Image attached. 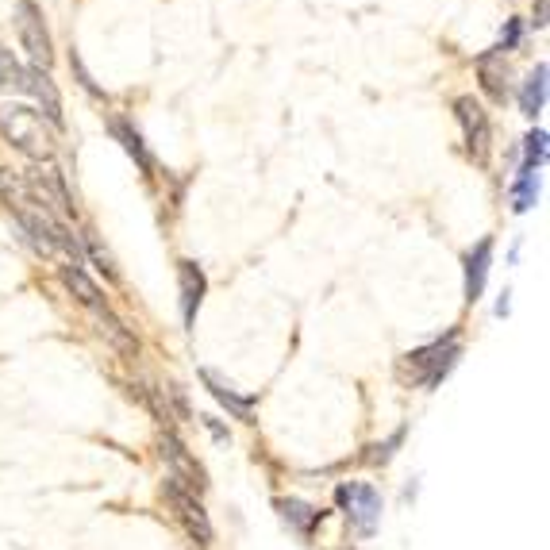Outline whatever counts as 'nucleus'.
I'll return each instance as SVG.
<instances>
[{
  "label": "nucleus",
  "mask_w": 550,
  "mask_h": 550,
  "mask_svg": "<svg viewBox=\"0 0 550 550\" xmlns=\"http://www.w3.org/2000/svg\"><path fill=\"white\" fill-rule=\"evenodd\" d=\"M0 135H4L12 147L31 154V158H47L50 143H54L47 124H43V116H39L31 104H4V108H0Z\"/></svg>",
  "instance_id": "1"
},
{
  "label": "nucleus",
  "mask_w": 550,
  "mask_h": 550,
  "mask_svg": "<svg viewBox=\"0 0 550 550\" xmlns=\"http://www.w3.org/2000/svg\"><path fill=\"white\" fill-rule=\"evenodd\" d=\"M458 331H450L447 339H439V343H431V347H420L412 350V354H404V370L412 374V381H420L427 389H435L443 377L454 370V362H458Z\"/></svg>",
  "instance_id": "2"
},
{
  "label": "nucleus",
  "mask_w": 550,
  "mask_h": 550,
  "mask_svg": "<svg viewBox=\"0 0 550 550\" xmlns=\"http://www.w3.org/2000/svg\"><path fill=\"white\" fill-rule=\"evenodd\" d=\"M335 500L343 504V512H347V520L354 524L358 535H374L377 524H381V493H377L374 485H366V481H343V485L335 489Z\"/></svg>",
  "instance_id": "3"
},
{
  "label": "nucleus",
  "mask_w": 550,
  "mask_h": 550,
  "mask_svg": "<svg viewBox=\"0 0 550 550\" xmlns=\"http://www.w3.org/2000/svg\"><path fill=\"white\" fill-rule=\"evenodd\" d=\"M16 27H20V43H24L27 58L35 70H47L54 62V47H50V31L43 24V12L35 0H20V12H16Z\"/></svg>",
  "instance_id": "4"
},
{
  "label": "nucleus",
  "mask_w": 550,
  "mask_h": 550,
  "mask_svg": "<svg viewBox=\"0 0 550 550\" xmlns=\"http://www.w3.org/2000/svg\"><path fill=\"white\" fill-rule=\"evenodd\" d=\"M162 458H166V466H170V481L181 485L185 493H193V497H197L200 489L208 485V481H204V470H200V462L189 454V450L181 447V439L166 435V439H162Z\"/></svg>",
  "instance_id": "5"
},
{
  "label": "nucleus",
  "mask_w": 550,
  "mask_h": 550,
  "mask_svg": "<svg viewBox=\"0 0 550 550\" xmlns=\"http://www.w3.org/2000/svg\"><path fill=\"white\" fill-rule=\"evenodd\" d=\"M454 116H458L462 135H466V150L481 162V158L489 154V116L481 112V104H477L474 97L454 100Z\"/></svg>",
  "instance_id": "6"
},
{
  "label": "nucleus",
  "mask_w": 550,
  "mask_h": 550,
  "mask_svg": "<svg viewBox=\"0 0 550 550\" xmlns=\"http://www.w3.org/2000/svg\"><path fill=\"white\" fill-rule=\"evenodd\" d=\"M166 497L174 500L177 516H181V524H185V531L197 539L200 547H208L212 543V524H208V512L200 508V500L193 497V493H185L181 485H174V481H166Z\"/></svg>",
  "instance_id": "7"
},
{
  "label": "nucleus",
  "mask_w": 550,
  "mask_h": 550,
  "mask_svg": "<svg viewBox=\"0 0 550 550\" xmlns=\"http://www.w3.org/2000/svg\"><path fill=\"white\" fill-rule=\"evenodd\" d=\"M177 285H181V324L193 327L197 324L200 300L208 293V277L197 262H177Z\"/></svg>",
  "instance_id": "8"
},
{
  "label": "nucleus",
  "mask_w": 550,
  "mask_h": 550,
  "mask_svg": "<svg viewBox=\"0 0 550 550\" xmlns=\"http://www.w3.org/2000/svg\"><path fill=\"white\" fill-rule=\"evenodd\" d=\"M200 381L208 385V393L220 400V404H227V412L235 416V420H247L250 424V416H254V404H258V397H250V393H239L231 381H224V377L216 374V370H200Z\"/></svg>",
  "instance_id": "9"
},
{
  "label": "nucleus",
  "mask_w": 550,
  "mask_h": 550,
  "mask_svg": "<svg viewBox=\"0 0 550 550\" xmlns=\"http://www.w3.org/2000/svg\"><path fill=\"white\" fill-rule=\"evenodd\" d=\"M277 512H281V520L297 531L300 539H308L316 527L324 524V508H316V504H308V500H297V497H281L277 500Z\"/></svg>",
  "instance_id": "10"
},
{
  "label": "nucleus",
  "mask_w": 550,
  "mask_h": 550,
  "mask_svg": "<svg viewBox=\"0 0 550 550\" xmlns=\"http://www.w3.org/2000/svg\"><path fill=\"white\" fill-rule=\"evenodd\" d=\"M24 93H31V97L39 100V116H47L50 127H62V100H58V89H54V81L47 77V70H27V85Z\"/></svg>",
  "instance_id": "11"
},
{
  "label": "nucleus",
  "mask_w": 550,
  "mask_h": 550,
  "mask_svg": "<svg viewBox=\"0 0 550 550\" xmlns=\"http://www.w3.org/2000/svg\"><path fill=\"white\" fill-rule=\"evenodd\" d=\"M489 266H493V239H481V243L466 254V300H470V304L485 293Z\"/></svg>",
  "instance_id": "12"
},
{
  "label": "nucleus",
  "mask_w": 550,
  "mask_h": 550,
  "mask_svg": "<svg viewBox=\"0 0 550 550\" xmlns=\"http://www.w3.org/2000/svg\"><path fill=\"white\" fill-rule=\"evenodd\" d=\"M62 281H66V289L74 293L85 308H93L97 316H108V304H104V297H100V289L89 281V274H85V266H62Z\"/></svg>",
  "instance_id": "13"
},
{
  "label": "nucleus",
  "mask_w": 550,
  "mask_h": 550,
  "mask_svg": "<svg viewBox=\"0 0 550 550\" xmlns=\"http://www.w3.org/2000/svg\"><path fill=\"white\" fill-rule=\"evenodd\" d=\"M547 108V62H539L531 74H527V81H524V89H520V112L524 116H539Z\"/></svg>",
  "instance_id": "14"
},
{
  "label": "nucleus",
  "mask_w": 550,
  "mask_h": 550,
  "mask_svg": "<svg viewBox=\"0 0 550 550\" xmlns=\"http://www.w3.org/2000/svg\"><path fill=\"white\" fill-rule=\"evenodd\" d=\"M108 127H112V135L124 143L127 154L139 162V170H143V174H150V170H154V158H150V150H147V143H143V135L127 124V120H120V116H116V120H112Z\"/></svg>",
  "instance_id": "15"
},
{
  "label": "nucleus",
  "mask_w": 550,
  "mask_h": 550,
  "mask_svg": "<svg viewBox=\"0 0 550 550\" xmlns=\"http://www.w3.org/2000/svg\"><path fill=\"white\" fill-rule=\"evenodd\" d=\"M500 50H489V54H481V62H477V70H481V85H485V93L493 100H504V66H500Z\"/></svg>",
  "instance_id": "16"
},
{
  "label": "nucleus",
  "mask_w": 550,
  "mask_h": 550,
  "mask_svg": "<svg viewBox=\"0 0 550 550\" xmlns=\"http://www.w3.org/2000/svg\"><path fill=\"white\" fill-rule=\"evenodd\" d=\"M543 162H547V131H543V127H535V131L524 139V162H520V170H516V174H539V170H543Z\"/></svg>",
  "instance_id": "17"
},
{
  "label": "nucleus",
  "mask_w": 550,
  "mask_h": 550,
  "mask_svg": "<svg viewBox=\"0 0 550 550\" xmlns=\"http://www.w3.org/2000/svg\"><path fill=\"white\" fill-rule=\"evenodd\" d=\"M539 197V174H516L512 181V208L516 212H527Z\"/></svg>",
  "instance_id": "18"
},
{
  "label": "nucleus",
  "mask_w": 550,
  "mask_h": 550,
  "mask_svg": "<svg viewBox=\"0 0 550 550\" xmlns=\"http://www.w3.org/2000/svg\"><path fill=\"white\" fill-rule=\"evenodd\" d=\"M27 70L12 58V50L0 47V89H24Z\"/></svg>",
  "instance_id": "19"
},
{
  "label": "nucleus",
  "mask_w": 550,
  "mask_h": 550,
  "mask_svg": "<svg viewBox=\"0 0 550 550\" xmlns=\"http://www.w3.org/2000/svg\"><path fill=\"white\" fill-rule=\"evenodd\" d=\"M85 254H89V258H93V262H97V270H104V277H116V266H112V254H108V250L100 247L97 239H93V235H85Z\"/></svg>",
  "instance_id": "20"
},
{
  "label": "nucleus",
  "mask_w": 550,
  "mask_h": 550,
  "mask_svg": "<svg viewBox=\"0 0 550 550\" xmlns=\"http://www.w3.org/2000/svg\"><path fill=\"white\" fill-rule=\"evenodd\" d=\"M520 43H524V20H508L504 31H500V47L497 50L504 54V50H516Z\"/></svg>",
  "instance_id": "21"
},
{
  "label": "nucleus",
  "mask_w": 550,
  "mask_h": 550,
  "mask_svg": "<svg viewBox=\"0 0 550 550\" xmlns=\"http://www.w3.org/2000/svg\"><path fill=\"white\" fill-rule=\"evenodd\" d=\"M70 66H74L77 81H81V85H85V93H93V97H104V93H100V89H97V81H93V74H89V70H85V62H81V58H77V54H70Z\"/></svg>",
  "instance_id": "22"
},
{
  "label": "nucleus",
  "mask_w": 550,
  "mask_h": 550,
  "mask_svg": "<svg viewBox=\"0 0 550 550\" xmlns=\"http://www.w3.org/2000/svg\"><path fill=\"white\" fill-rule=\"evenodd\" d=\"M400 439H404V431H393V439H389L385 447H374L377 454H370V458H374V462H389V458H393V447H400Z\"/></svg>",
  "instance_id": "23"
},
{
  "label": "nucleus",
  "mask_w": 550,
  "mask_h": 550,
  "mask_svg": "<svg viewBox=\"0 0 550 550\" xmlns=\"http://www.w3.org/2000/svg\"><path fill=\"white\" fill-rule=\"evenodd\" d=\"M535 27H547V0H535Z\"/></svg>",
  "instance_id": "24"
}]
</instances>
